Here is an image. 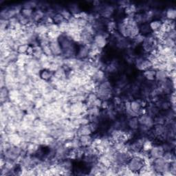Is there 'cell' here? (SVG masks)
I'll use <instances>...</instances> for the list:
<instances>
[{
  "label": "cell",
  "instance_id": "cell-1",
  "mask_svg": "<svg viewBox=\"0 0 176 176\" xmlns=\"http://www.w3.org/2000/svg\"><path fill=\"white\" fill-rule=\"evenodd\" d=\"M145 164V160L141 156H132L127 163L128 169L132 172H138Z\"/></svg>",
  "mask_w": 176,
  "mask_h": 176
},
{
  "label": "cell",
  "instance_id": "cell-2",
  "mask_svg": "<svg viewBox=\"0 0 176 176\" xmlns=\"http://www.w3.org/2000/svg\"><path fill=\"white\" fill-rule=\"evenodd\" d=\"M138 123L140 125H144V126L147 127L148 128L152 127L154 125V121L153 118L148 114H142L140 115L138 118Z\"/></svg>",
  "mask_w": 176,
  "mask_h": 176
},
{
  "label": "cell",
  "instance_id": "cell-3",
  "mask_svg": "<svg viewBox=\"0 0 176 176\" xmlns=\"http://www.w3.org/2000/svg\"><path fill=\"white\" fill-rule=\"evenodd\" d=\"M94 43L99 47L100 49H103L105 47L107 44V37H105V34L103 33H98L96 34L94 37Z\"/></svg>",
  "mask_w": 176,
  "mask_h": 176
},
{
  "label": "cell",
  "instance_id": "cell-4",
  "mask_svg": "<svg viewBox=\"0 0 176 176\" xmlns=\"http://www.w3.org/2000/svg\"><path fill=\"white\" fill-rule=\"evenodd\" d=\"M136 66L140 71L144 72L147 70L151 69L153 64H152V63L147 59H138V61H136Z\"/></svg>",
  "mask_w": 176,
  "mask_h": 176
},
{
  "label": "cell",
  "instance_id": "cell-5",
  "mask_svg": "<svg viewBox=\"0 0 176 176\" xmlns=\"http://www.w3.org/2000/svg\"><path fill=\"white\" fill-rule=\"evenodd\" d=\"M149 156L152 159L158 158H162L164 153H165V150L162 147V145H156L153 146L151 149L149 151Z\"/></svg>",
  "mask_w": 176,
  "mask_h": 176
},
{
  "label": "cell",
  "instance_id": "cell-6",
  "mask_svg": "<svg viewBox=\"0 0 176 176\" xmlns=\"http://www.w3.org/2000/svg\"><path fill=\"white\" fill-rule=\"evenodd\" d=\"M50 47L51 50L52 55L54 56H59L62 55L63 50L61 46L59 43L58 39L57 40H52L50 41Z\"/></svg>",
  "mask_w": 176,
  "mask_h": 176
},
{
  "label": "cell",
  "instance_id": "cell-7",
  "mask_svg": "<svg viewBox=\"0 0 176 176\" xmlns=\"http://www.w3.org/2000/svg\"><path fill=\"white\" fill-rule=\"evenodd\" d=\"M89 50H90L89 47L83 45V46L79 47L78 50H77V52L76 55V58L78 59H80V60L87 58L88 56H89Z\"/></svg>",
  "mask_w": 176,
  "mask_h": 176
},
{
  "label": "cell",
  "instance_id": "cell-8",
  "mask_svg": "<svg viewBox=\"0 0 176 176\" xmlns=\"http://www.w3.org/2000/svg\"><path fill=\"white\" fill-rule=\"evenodd\" d=\"M114 12V8L111 5H107L100 8V13L104 18H109Z\"/></svg>",
  "mask_w": 176,
  "mask_h": 176
},
{
  "label": "cell",
  "instance_id": "cell-9",
  "mask_svg": "<svg viewBox=\"0 0 176 176\" xmlns=\"http://www.w3.org/2000/svg\"><path fill=\"white\" fill-rule=\"evenodd\" d=\"M169 77L168 72L163 70H158L156 71V75H155V79L159 82H162L164 80L167 79Z\"/></svg>",
  "mask_w": 176,
  "mask_h": 176
},
{
  "label": "cell",
  "instance_id": "cell-10",
  "mask_svg": "<svg viewBox=\"0 0 176 176\" xmlns=\"http://www.w3.org/2000/svg\"><path fill=\"white\" fill-rule=\"evenodd\" d=\"M150 28L152 32H156L158 31L162 28V22L160 19H154L151 20L149 23Z\"/></svg>",
  "mask_w": 176,
  "mask_h": 176
},
{
  "label": "cell",
  "instance_id": "cell-11",
  "mask_svg": "<svg viewBox=\"0 0 176 176\" xmlns=\"http://www.w3.org/2000/svg\"><path fill=\"white\" fill-rule=\"evenodd\" d=\"M130 108L134 114L137 116L139 115L140 112H141L142 107L140 100H133L130 103Z\"/></svg>",
  "mask_w": 176,
  "mask_h": 176
},
{
  "label": "cell",
  "instance_id": "cell-12",
  "mask_svg": "<svg viewBox=\"0 0 176 176\" xmlns=\"http://www.w3.org/2000/svg\"><path fill=\"white\" fill-rule=\"evenodd\" d=\"M139 29H140V33L145 36L149 35L152 32L149 25V23H142V24H141V26H139Z\"/></svg>",
  "mask_w": 176,
  "mask_h": 176
},
{
  "label": "cell",
  "instance_id": "cell-13",
  "mask_svg": "<svg viewBox=\"0 0 176 176\" xmlns=\"http://www.w3.org/2000/svg\"><path fill=\"white\" fill-rule=\"evenodd\" d=\"M155 75H156V70H153L152 68L144 71V72H143V76L145 78L149 81H153L155 80Z\"/></svg>",
  "mask_w": 176,
  "mask_h": 176
},
{
  "label": "cell",
  "instance_id": "cell-14",
  "mask_svg": "<svg viewBox=\"0 0 176 176\" xmlns=\"http://www.w3.org/2000/svg\"><path fill=\"white\" fill-rule=\"evenodd\" d=\"M128 125H129V127L133 130L138 129L140 126L138 117H137V116H133V117L131 118L129 120V122H128Z\"/></svg>",
  "mask_w": 176,
  "mask_h": 176
},
{
  "label": "cell",
  "instance_id": "cell-15",
  "mask_svg": "<svg viewBox=\"0 0 176 176\" xmlns=\"http://www.w3.org/2000/svg\"><path fill=\"white\" fill-rule=\"evenodd\" d=\"M79 134L80 136H87V135H90L92 133V131L89 128V125H82L81 127H79V129L78 130Z\"/></svg>",
  "mask_w": 176,
  "mask_h": 176
},
{
  "label": "cell",
  "instance_id": "cell-16",
  "mask_svg": "<svg viewBox=\"0 0 176 176\" xmlns=\"http://www.w3.org/2000/svg\"><path fill=\"white\" fill-rule=\"evenodd\" d=\"M165 17L166 19L174 21L176 17V10L174 8H169L166 10Z\"/></svg>",
  "mask_w": 176,
  "mask_h": 176
},
{
  "label": "cell",
  "instance_id": "cell-17",
  "mask_svg": "<svg viewBox=\"0 0 176 176\" xmlns=\"http://www.w3.org/2000/svg\"><path fill=\"white\" fill-rule=\"evenodd\" d=\"M39 76L41 78V79H43L44 80H47L51 79L52 76V72H51L49 70H46L44 69L43 70H41L40 72Z\"/></svg>",
  "mask_w": 176,
  "mask_h": 176
},
{
  "label": "cell",
  "instance_id": "cell-18",
  "mask_svg": "<svg viewBox=\"0 0 176 176\" xmlns=\"http://www.w3.org/2000/svg\"><path fill=\"white\" fill-rule=\"evenodd\" d=\"M153 147V142L151 141L150 140H146V141L143 142L142 150L146 151V152H149L151 149Z\"/></svg>",
  "mask_w": 176,
  "mask_h": 176
},
{
  "label": "cell",
  "instance_id": "cell-19",
  "mask_svg": "<svg viewBox=\"0 0 176 176\" xmlns=\"http://www.w3.org/2000/svg\"><path fill=\"white\" fill-rule=\"evenodd\" d=\"M163 44L165 45V47L173 49L175 47V40L171 38L166 37L165 39H163Z\"/></svg>",
  "mask_w": 176,
  "mask_h": 176
},
{
  "label": "cell",
  "instance_id": "cell-20",
  "mask_svg": "<svg viewBox=\"0 0 176 176\" xmlns=\"http://www.w3.org/2000/svg\"><path fill=\"white\" fill-rule=\"evenodd\" d=\"M59 13H61V15L63 17L65 20H67V21H69L70 19V18L73 16L72 14L70 13L68 9L64 8H63L61 9V11L59 12Z\"/></svg>",
  "mask_w": 176,
  "mask_h": 176
},
{
  "label": "cell",
  "instance_id": "cell-21",
  "mask_svg": "<svg viewBox=\"0 0 176 176\" xmlns=\"http://www.w3.org/2000/svg\"><path fill=\"white\" fill-rule=\"evenodd\" d=\"M33 13H34V10L31 8H22V10H21V14H22L23 16H24L25 17L28 18V19H30V18L32 16Z\"/></svg>",
  "mask_w": 176,
  "mask_h": 176
},
{
  "label": "cell",
  "instance_id": "cell-22",
  "mask_svg": "<svg viewBox=\"0 0 176 176\" xmlns=\"http://www.w3.org/2000/svg\"><path fill=\"white\" fill-rule=\"evenodd\" d=\"M52 19H53L54 23H55V24H57V25L60 24L61 22L65 21V19L63 18V17L61 15V14L59 13H56L55 15L53 16Z\"/></svg>",
  "mask_w": 176,
  "mask_h": 176
},
{
  "label": "cell",
  "instance_id": "cell-23",
  "mask_svg": "<svg viewBox=\"0 0 176 176\" xmlns=\"http://www.w3.org/2000/svg\"><path fill=\"white\" fill-rule=\"evenodd\" d=\"M162 158L166 161V162H167L169 163L173 162V161H174V155H173L171 153V151H165V153H164Z\"/></svg>",
  "mask_w": 176,
  "mask_h": 176
},
{
  "label": "cell",
  "instance_id": "cell-24",
  "mask_svg": "<svg viewBox=\"0 0 176 176\" xmlns=\"http://www.w3.org/2000/svg\"><path fill=\"white\" fill-rule=\"evenodd\" d=\"M145 38V35L139 33L138 35L136 36V37H134L133 39H132L133 42L134 44H136V45L141 44L143 43V41H144Z\"/></svg>",
  "mask_w": 176,
  "mask_h": 176
},
{
  "label": "cell",
  "instance_id": "cell-25",
  "mask_svg": "<svg viewBox=\"0 0 176 176\" xmlns=\"http://www.w3.org/2000/svg\"><path fill=\"white\" fill-rule=\"evenodd\" d=\"M29 46L28 44H22L18 47L17 48V52L19 54H26L28 51Z\"/></svg>",
  "mask_w": 176,
  "mask_h": 176
}]
</instances>
